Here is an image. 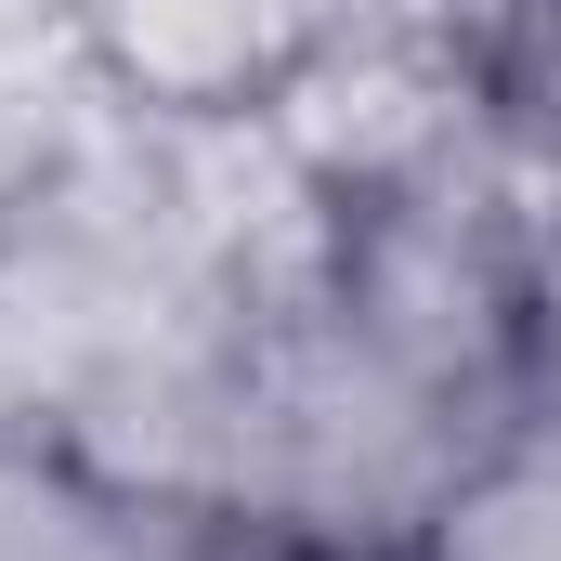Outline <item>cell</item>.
I'll list each match as a JSON object with an SVG mask.
<instances>
[{"mask_svg": "<svg viewBox=\"0 0 561 561\" xmlns=\"http://www.w3.org/2000/svg\"><path fill=\"white\" fill-rule=\"evenodd\" d=\"M510 118L549 144V170H561V0L510 13Z\"/></svg>", "mask_w": 561, "mask_h": 561, "instance_id": "cell-4", "label": "cell"}, {"mask_svg": "<svg viewBox=\"0 0 561 561\" xmlns=\"http://www.w3.org/2000/svg\"><path fill=\"white\" fill-rule=\"evenodd\" d=\"M510 13L523 0H340V26H419V39H470L510 66Z\"/></svg>", "mask_w": 561, "mask_h": 561, "instance_id": "cell-5", "label": "cell"}, {"mask_svg": "<svg viewBox=\"0 0 561 561\" xmlns=\"http://www.w3.org/2000/svg\"><path fill=\"white\" fill-rule=\"evenodd\" d=\"M405 561H561V431L549 419H510L419 510Z\"/></svg>", "mask_w": 561, "mask_h": 561, "instance_id": "cell-2", "label": "cell"}, {"mask_svg": "<svg viewBox=\"0 0 561 561\" xmlns=\"http://www.w3.org/2000/svg\"><path fill=\"white\" fill-rule=\"evenodd\" d=\"M523 419L561 431V222L536 249V300H523Z\"/></svg>", "mask_w": 561, "mask_h": 561, "instance_id": "cell-6", "label": "cell"}, {"mask_svg": "<svg viewBox=\"0 0 561 561\" xmlns=\"http://www.w3.org/2000/svg\"><path fill=\"white\" fill-rule=\"evenodd\" d=\"M157 561H405V536H327V523H249V510H209V523H170Z\"/></svg>", "mask_w": 561, "mask_h": 561, "instance_id": "cell-3", "label": "cell"}, {"mask_svg": "<svg viewBox=\"0 0 561 561\" xmlns=\"http://www.w3.org/2000/svg\"><path fill=\"white\" fill-rule=\"evenodd\" d=\"M105 118L131 131H262L327 53L340 0H53Z\"/></svg>", "mask_w": 561, "mask_h": 561, "instance_id": "cell-1", "label": "cell"}]
</instances>
